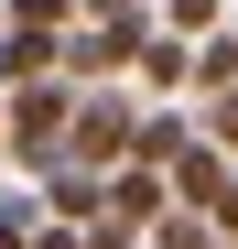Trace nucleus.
Returning <instances> with one entry per match:
<instances>
[{"mask_svg": "<svg viewBox=\"0 0 238 249\" xmlns=\"http://www.w3.org/2000/svg\"><path fill=\"white\" fill-rule=\"evenodd\" d=\"M130 76H141L152 98H173V87H195V44H184V33H141V65Z\"/></svg>", "mask_w": 238, "mask_h": 249, "instance_id": "8", "label": "nucleus"}, {"mask_svg": "<svg viewBox=\"0 0 238 249\" xmlns=\"http://www.w3.org/2000/svg\"><path fill=\"white\" fill-rule=\"evenodd\" d=\"M0 119H11V98H0Z\"/></svg>", "mask_w": 238, "mask_h": 249, "instance_id": "16", "label": "nucleus"}, {"mask_svg": "<svg viewBox=\"0 0 238 249\" xmlns=\"http://www.w3.org/2000/svg\"><path fill=\"white\" fill-rule=\"evenodd\" d=\"M227 174H238V162H227V152H217L206 130H195V141H184V162H173L163 184H173V206H195V217H206V206L227 195Z\"/></svg>", "mask_w": 238, "mask_h": 249, "instance_id": "5", "label": "nucleus"}, {"mask_svg": "<svg viewBox=\"0 0 238 249\" xmlns=\"http://www.w3.org/2000/svg\"><path fill=\"white\" fill-rule=\"evenodd\" d=\"M195 130H206V141H217V152L238 162V87H227V98H206V108H195Z\"/></svg>", "mask_w": 238, "mask_h": 249, "instance_id": "13", "label": "nucleus"}, {"mask_svg": "<svg viewBox=\"0 0 238 249\" xmlns=\"http://www.w3.org/2000/svg\"><path fill=\"white\" fill-rule=\"evenodd\" d=\"M195 87H206V98L238 87V33H206V44H195Z\"/></svg>", "mask_w": 238, "mask_h": 249, "instance_id": "9", "label": "nucleus"}, {"mask_svg": "<svg viewBox=\"0 0 238 249\" xmlns=\"http://www.w3.org/2000/svg\"><path fill=\"white\" fill-rule=\"evenodd\" d=\"M65 130H76V87H65V76H44V87H11L0 152H11L22 174H54V162H65Z\"/></svg>", "mask_w": 238, "mask_h": 249, "instance_id": "2", "label": "nucleus"}, {"mask_svg": "<svg viewBox=\"0 0 238 249\" xmlns=\"http://www.w3.org/2000/svg\"><path fill=\"white\" fill-rule=\"evenodd\" d=\"M217 11H227V0H163V33H184V44H206V33H217Z\"/></svg>", "mask_w": 238, "mask_h": 249, "instance_id": "12", "label": "nucleus"}, {"mask_svg": "<svg viewBox=\"0 0 238 249\" xmlns=\"http://www.w3.org/2000/svg\"><path fill=\"white\" fill-rule=\"evenodd\" d=\"M217 249H227V238H217Z\"/></svg>", "mask_w": 238, "mask_h": 249, "instance_id": "17", "label": "nucleus"}, {"mask_svg": "<svg viewBox=\"0 0 238 249\" xmlns=\"http://www.w3.org/2000/svg\"><path fill=\"white\" fill-rule=\"evenodd\" d=\"M130 152H141V98H130V87H76L65 162H76V174H119Z\"/></svg>", "mask_w": 238, "mask_h": 249, "instance_id": "1", "label": "nucleus"}, {"mask_svg": "<svg viewBox=\"0 0 238 249\" xmlns=\"http://www.w3.org/2000/svg\"><path fill=\"white\" fill-rule=\"evenodd\" d=\"M206 228H217V238H227V249H238V174H227V195H217V206H206Z\"/></svg>", "mask_w": 238, "mask_h": 249, "instance_id": "14", "label": "nucleus"}, {"mask_svg": "<svg viewBox=\"0 0 238 249\" xmlns=\"http://www.w3.org/2000/svg\"><path fill=\"white\" fill-rule=\"evenodd\" d=\"M141 249H217V228H206V217H195V206H173V217H163V228H152Z\"/></svg>", "mask_w": 238, "mask_h": 249, "instance_id": "11", "label": "nucleus"}, {"mask_svg": "<svg viewBox=\"0 0 238 249\" xmlns=\"http://www.w3.org/2000/svg\"><path fill=\"white\" fill-rule=\"evenodd\" d=\"M44 76H65V33H0V98L44 87Z\"/></svg>", "mask_w": 238, "mask_h": 249, "instance_id": "7", "label": "nucleus"}, {"mask_svg": "<svg viewBox=\"0 0 238 249\" xmlns=\"http://www.w3.org/2000/svg\"><path fill=\"white\" fill-rule=\"evenodd\" d=\"M44 217H54V228H98V217H108V174L54 162V174H44Z\"/></svg>", "mask_w": 238, "mask_h": 249, "instance_id": "6", "label": "nucleus"}, {"mask_svg": "<svg viewBox=\"0 0 238 249\" xmlns=\"http://www.w3.org/2000/svg\"><path fill=\"white\" fill-rule=\"evenodd\" d=\"M33 249H87V228H54V217H44V228H33Z\"/></svg>", "mask_w": 238, "mask_h": 249, "instance_id": "15", "label": "nucleus"}, {"mask_svg": "<svg viewBox=\"0 0 238 249\" xmlns=\"http://www.w3.org/2000/svg\"><path fill=\"white\" fill-rule=\"evenodd\" d=\"M108 217L130 228V238H152V228L173 217V184L152 174V162H119V174H108Z\"/></svg>", "mask_w": 238, "mask_h": 249, "instance_id": "4", "label": "nucleus"}, {"mask_svg": "<svg viewBox=\"0 0 238 249\" xmlns=\"http://www.w3.org/2000/svg\"><path fill=\"white\" fill-rule=\"evenodd\" d=\"M11 33H76V0H0Z\"/></svg>", "mask_w": 238, "mask_h": 249, "instance_id": "10", "label": "nucleus"}, {"mask_svg": "<svg viewBox=\"0 0 238 249\" xmlns=\"http://www.w3.org/2000/svg\"><path fill=\"white\" fill-rule=\"evenodd\" d=\"M141 33L152 22H76L65 33V87H119L141 65Z\"/></svg>", "mask_w": 238, "mask_h": 249, "instance_id": "3", "label": "nucleus"}]
</instances>
